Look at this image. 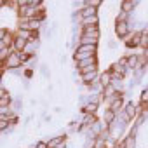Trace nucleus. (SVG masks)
<instances>
[{
  "mask_svg": "<svg viewBox=\"0 0 148 148\" xmlns=\"http://www.w3.org/2000/svg\"><path fill=\"white\" fill-rule=\"evenodd\" d=\"M12 52H14L12 47H0V63H5Z\"/></svg>",
  "mask_w": 148,
  "mask_h": 148,
  "instance_id": "obj_17",
  "label": "nucleus"
},
{
  "mask_svg": "<svg viewBox=\"0 0 148 148\" xmlns=\"http://www.w3.org/2000/svg\"><path fill=\"white\" fill-rule=\"evenodd\" d=\"M139 103H148V87L143 89V92L139 96Z\"/></svg>",
  "mask_w": 148,
  "mask_h": 148,
  "instance_id": "obj_20",
  "label": "nucleus"
},
{
  "mask_svg": "<svg viewBox=\"0 0 148 148\" xmlns=\"http://www.w3.org/2000/svg\"><path fill=\"white\" fill-rule=\"evenodd\" d=\"M138 7V2H132V0H122L120 2V11L122 12H127V14H132V11Z\"/></svg>",
  "mask_w": 148,
  "mask_h": 148,
  "instance_id": "obj_10",
  "label": "nucleus"
},
{
  "mask_svg": "<svg viewBox=\"0 0 148 148\" xmlns=\"http://www.w3.org/2000/svg\"><path fill=\"white\" fill-rule=\"evenodd\" d=\"M99 70H92V71H87V73H82L80 75V82L84 84V87H89L91 84H94L98 79H99Z\"/></svg>",
  "mask_w": 148,
  "mask_h": 148,
  "instance_id": "obj_2",
  "label": "nucleus"
},
{
  "mask_svg": "<svg viewBox=\"0 0 148 148\" xmlns=\"http://www.w3.org/2000/svg\"><path fill=\"white\" fill-rule=\"evenodd\" d=\"M145 58H146V61H148V49H143V52H141Z\"/></svg>",
  "mask_w": 148,
  "mask_h": 148,
  "instance_id": "obj_23",
  "label": "nucleus"
},
{
  "mask_svg": "<svg viewBox=\"0 0 148 148\" xmlns=\"http://www.w3.org/2000/svg\"><path fill=\"white\" fill-rule=\"evenodd\" d=\"M119 145H120L122 148H136V146H138V136L127 132V134L119 141Z\"/></svg>",
  "mask_w": 148,
  "mask_h": 148,
  "instance_id": "obj_4",
  "label": "nucleus"
},
{
  "mask_svg": "<svg viewBox=\"0 0 148 148\" xmlns=\"http://www.w3.org/2000/svg\"><path fill=\"white\" fill-rule=\"evenodd\" d=\"M99 40L98 38H92V37H86V35H80L79 38V45H98Z\"/></svg>",
  "mask_w": 148,
  "mask_h": 148,
  "instance_id": "obj_14",
  "label": "nucleus"
},
{
  "mask_svg": "<svg viewBox=\"0 0 148 148\" xmlns=\"http://www.w3.org/2000/svg\"><path fill=\"white\" fill-rule=\"evenodd\" d=\"M99 84H101V87H103V89L113 84L112 71H110V70H105V71H101V73H99Z\"/></svg>",
  "mask_w": 148,
  "mask_h": 148,
  "instance_id": "obj_7",
  "label": "nucleus"
},
{
  "mask_svg": "<svg viewBox=\"0 0 148 148\" xmlns=\"http://www.w3.org/2000/svg\"><path fill=\"white\" fill-rule=\"evenodd\" d=\"M80 28H82V35L92 37V38H98V40H99V37H101L99 26H80Z\"/></svg>",
  "mask_w": 148,
  "mask_h": 148,
  "instance_id": "obj_6",
  "label": "nucleus"
},
{
  "mask_svg": "<svg viewBox=\"0 0 148 148\" xmlns=\"http://www.w3.org/2000/svg\"><path fill=\"white\" fill-rule=\"evenodd\" d=\"M66 139H68V134H66V132H63V134H58V136L51 138V139L47 141V145H49V148H56V146H59L61 143H64Z\"/></svg>",
  "mask_w": 148,
  "mask_h": 148,
  "instance_id": "obj_9",
  "label": "nucleus"
},
{
  "mask_svg": "<svg viewBox=\"0 0 148 148\" xmlns=\"http://www.w3.org/2000/svg\"><path fill=\"white\" fill-rule=\"evenodd\" d=\"M16 30V37L18 38H23V40H32L33 38V32H30V30H18V28H14Z\"/></svg>",
  "mask_w": 148,
  "mask_h": 148,
  "instance_id": "obj_16",
  "label": "nucleus"
},
{
  "mask_svg": "<svg viewBox=\"0 0 148 148\" xmlns=\"http://www.w3.org/2000/svg\"><path fill=\"white\" fill-rule=\"evenodd\" d=\"M131 23H115V35L120 40H125L131 35Z\"/></svg>",
  "mask_w": 148,
  "mask_h": 148,
  "instance_id": "obj_1",
  "label": "nucleus"
},
{
  "mask_svg": "<svg viewBox=\"0 0 148 148\" xmlns=\"http://www.w3.org/2000/svg\"><path fill=\"white\" fill-rule=\"evenodd\" d=\"M23 77H25V79H32V77H33V68H30V66L25 68V70H23Z\"/></svg>",
  "mask_w": 148,
  "mask_h": 148,
  "instance_id": "obj_21",
  "label": "nucleus"
},
{
  "mask_svg": "<svg viewBox=\"0 0 148 148\" xmlns=\"http://www.w3.org/2000/svg\"><path fill=\"white\" fill-rule=\"evenodd\" d=\"M98 110H99V105H98V103L87 101V103H86V105L82 106L80 113H89V115H96V113H98Z\"/></svg>",
  "mask_w": 148,
  "mask_h": 148,
  "instance_id": "obj_11",
  "label": "nucleus"
},
{
  "mask_svg": "<svg viewBox=\"0 0 148 148\" xmlns=\"http://www.w3.org/2000/svg\"><path fill=\"white\" fill-rule=\"evenodd\" d=\"M115 23H131V14L120 11V12L117 14V18H115Z\"/></svg>",
  "mask_w": 148,
  "mask_h": 148,
  "instance_id": "obj_18",
  "label": "nucleus"
},
{
  "mask_svg": "<svg viewBox=\"0 0 148 148\" xmlns=\"http://www.w3.org/2000/svg\"><path fill=\"white\" fill-rule=\"evenodd\" d=\"M138 64H139V54H134V52L127 54V70L134 71L138 68Z\"/></svg>",
  "mask_w": 148,
  "mask_h": 148,
  "instance_id": "obj_8",
  "label": "nucleus"
},
{
  "mask_svg": "<svg viewBox=\"0 0 148 148\" xmlns=\"http://www.w3.org/2000/svg\"><path fill=\"white\" fill-rule=\"evenodd\" d=\"M124 106H125V98H120V99H115L113 103H110L106 108H110V110L115 112V113H120V112L124 110Z\"/></svg>",
  "mask_w": 148,
  "mask_h": 148,
  "instance_id": "obj_12",
  "label": "nucleus"
},
{
  "mask_svg": "<svg viewBox=\"0 0 148 148\" xmlns=\"http://www.w3.org/2000/svg\"><path fill=\"white\" fill-rule=\"evenodd\" d=\"M33 148H49V145H47V141H42V139H40V141H37V143H35V146H33Z\"/></svg>",
  "mask_w": 148,
  "mask_h": 148,
  "instance_id": "obj_22",
  "label": "nucleus"
},
{
  "mask_svg": "<svg viewBox=\"0 0 148 148\" xmlns=\"http://www.w3.org/2000/svg\"><path fill=\"white\" fill-rule=\"evenodd\" d=\"M122 112H124V113L127 115V119H129L131 122H132L134 119H138V105H136L134 101H127Z\"/></svg>",
  "mask_w": 148,
  "mask_h": 148,
  "instance_id": "obj_5",
  "label": "nucleus"
},
{
  "mask_svg": "<svg viewBox=\"0 0 148 148\" xmlns=\"http://www.w3.org/2000/svg\"><path fill=\"white\" fill-rule=\"evenodd\" d=\"M12 103H14V98L5 89V86H2V89H0V108H9L12 106Z\"/></svg>",
  "mask_w": 148,
  "mask_h": 148,
  "instance_id": "obj_3",
  "label": "nucleus"
},
{
  "mask_svg": "<svg viewBox=\"0 0 148 148\" xmlns=\"http://www.w3.org/2000/svg\"><path fill=\"white\" fill-rule=\"evenodd\" d=\"M80 26H99V14L82 19V25H80Z\"/></svg>",
  "mask_w": 148,
  "mask_h": 148,
  "instance_id": "obj_15",
  "label": "nucleus"
},
{
  "mask_svg": "<svg viewBox=\"0 0 148 148\" xmlns=\"http://www.w3.org/2000/svg\"><path fill=\"white\" fill-rule=\"evenodd\" d=\"M91 148H99V146H98V145H94V146H91Z\"/></svg>",
  "mask_w": 148,
  "mask_h": 148,
  "instance_id": "obj_24",
  "label": "nucleus"
},
{
  "mask_svg": "<svg viewBox=\"0 0 148 148\" xmlns=\"http://www.w3.org/2000/svg\"><path fill=\"white\" fill-rule=\"evenodd\" d=\"M84 5H87V7H94V9H99V7L103 5V2H101V0H87V2H84Z\"/></svg>",
  "mask_w": 148,
  "mask_h": 148,
  "instance_id": "obj_19",
  "label": "nucleus"
},
{
  "mask_svg": "<svg viewBox=\"0 0 148 148\" xmlns=\"http://www.w3.org/2000/svg\"><path fill=\"white\" fill-rule=\"evenodd\" d=\"M115 120H117V113H115V112H112L110 108H106V110H105V113H103V122L110 127Z\"/></svg>",
  "mask_w": 148,
  "mask_h": 148,
  "instance_id": "obj_13",
  "label": "nucleus"
}]
</instances>
